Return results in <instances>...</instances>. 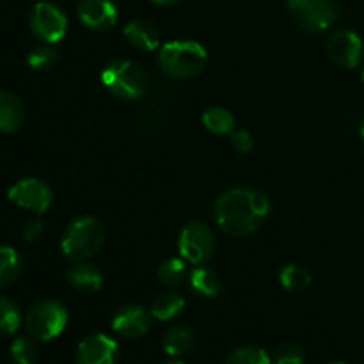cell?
I'll list each match as a JSON object with an SVG mask.
<instances>
[{"label": "cell", "instance_id": "cell-1", "mask_svg": "<svg viewBox=\"0 0 364 364\" xmlns=\"http://www.w3.org/2000/svg\"><path fill=\"white\" fill-rule=\"evenodd\" d=\"M215 220L228 237L242 238L256 233L270 215V201L251 187H235L217 198Z\"/></svg>", "mask_w": 364, "mask_h": 364}, {"label": "cell", "instance_id": "cell-2", "mask_svg": "<svg viewBox=\"0 0 364 364\" xmlns=\"http://www.w3.org/2000/svg\"><path fill=\"white\" fill-rule=\"evenodd\" d=\"M159 66L174 80H188L203 73L208 63L205 46L196 41H171L160 48Z\"/></svg>", "mask_w": 364, "mask_h": 364}, {"label": "cell", "instance_id": "cell-3", "mask_svg": "<svg viewBox=\"0 0 364 364\" xmlns=\"http://www.w3.org/2000/svg\"><path fill=\"white\" fill-rule=\"evenodd\" d=\"M103 242H105V228L102 220L92 215H82L64 230L60 238V251L71 262H85L102 249Z\"/></svg>", "mask_w": 364, "mask_h": 364}, {"label": "cell", "instance_id": "cell-4", "mask_svg": "<svg viewBox=\"0 0 364 364\" xmlns=\"http://www.w3.org/2000/svg\"><path fill=\"white\" fill-rule=\"evenodd\" d=\"M102 82L114 96L127 102L142 98L149 87V77L144 68L130 59H116L107 64Z\"/></svg>", "mask_w": 364, "mask_h": 364}, {"label": "cell", "instance_id": "cell-5", "mask_svg": "<svg viewBox=\"0 0 364 364\" xmlns=\"http://www.w3.org/2000/svg\"><path fill=\"white\" fill-rule=\"evenodd\" d=\"M68 323V309L55 299L34 302L25 315V329L38 341H52L63 334Z\"/></svg>", "mask_w": 364, "mask_h": 364}, {"label": "cell", "instance_id": "cell-6", "mask_svg": "<svg viewBox=\"0 0 364 364\" xmlns=\"http://www.w3.org/2000/svg\"><path fill=\"white\" fill-rule=\"evenodd\" d=\"M215 235L212 228L205 223H188L181 230L178 238V252L181 258L192 265H205L215 255Z\"/></svg>", "mask_w": 364, "mask_h": 364}, {"label": "cell", "instance_id": "cell-7", "mask_svg": "<svg viewBox=\"0 0 364 364\" xmlns=\"http://www.w3.org/2000/svg\"><path fill=\"white\" fill-rule=\"evenodd\" d=\"M294 20L304 31L320 34L338 20V7L333 0H288Z\"/></svg>", "mask_w": 364, "mask_h": 364}, {"label": "cell", "instance_id": "cell-8", "mask_svg": "<svg viewBox=\"0 0 364 364\" xmlns=\"http://www.w3.org/2000/svg\"><path fill=\"white\" fill-rule=\"evenodd\" d=\"M32 34L45 45H55L68 32V18L60 7L52 2H38L28 14Z\"/></svg>", "mask_w": 364, "mask_h": 364}, {"label": "cell", "instance_id": "cell-9", "mask_svg": "<svg viewBox=\"0 0 364 364\" xmlns=\"http://www.w3.org/2000/svg\"><path fill=\"white\" fill-rule=\"evenodd\" d=\"M7 198L18 208L43 215L53 203V188L39 178H23L7 191Z\"/></svg>", "mask_w": 364, "mask_h": 364}, {"label": "cell", "instance_id": "cell-10", "mask_svg": "<svg viewBox=\"0 0 364 364\" xmlns=\"http://www.w3.org/2000/svg\"><path fill=\"white\" fill-rule=\"evenodd\" d=\"M327 53L336 66L354 70L363 60L364 45L361 36L348 28H340L327 41Z\"/></svg>", "mask_w": 364, "mask_h": 364}, {"label": "cell", "instance_id": "cell-11", "mask_svg": "<svg viewBox=\"0 0 364 364\" xmlns=\"http://www.w3.org/2000/svg\"><path fill=\"white\" fill-rule=\"evenodd\" d=\"M151 311L141 304H124L114 313L112 329L117 336L124 340H137L142 338L151 327Z\"/></svg>", "mask_w": 364, "mask_h": 364}, {"label": "cell", "instance_id": "cell-12", "mask_svg": "<svg viewBox=\"0 0 364 364\" xmlns=\"http://www.w3.org/2000/svg\"><path fill=\"white\" fill-rule=\"evenodd\" d=\"M119 359V345L107 334H91L78 343L75 350L77 364H116Z\"/></svg>", "mask_w": 364, "mask_h": 364}, {"label": "cell", "instance_id": "cell-13", "mask_svg": "<svg viewBox=\"0 0 364 364\" xmlns=\"http://www.w3.org/2000/svg\"><path fill=\"white\" fill-rule=\"evenodd\" d=\"M77 14L84 27L98 32L112 28L119 18V11L112 0H80Z\"/></svg>", "mask_w": 364, "mask_h": 364}, {"label": "cell", "instance_id": "cell-14", "mask_svg": "<svg viewBox=\"0 0 364 364\" xmlns=\"http://www.w3.org/2000/svg\"><path fill=\"white\" fill-rule=\"evenodd\" d=\"M66 279L77 291L85 295L96 294L103 287V274L98 267L91 263L78 262L77 265L70 267L66 272Z\"/></svg>", "mask_w": 364, "mask_h": 364}, {"label": "cell", "instance_id": "cell-15", "mask_svg": "<svg viewBox=\"0 0 364 364\" xmlns=\"http://www.w3.org/2000/svg\"><path fill=\"white\" fill-rule=\"evenodd\" d=\"M124 38L135 50H141V52H153L160 45V34L156 27L149 20H142V18L132 20L124 27Z\"/></svg>", "mask_w": 364, "mask_h": 364}, {"label": "cell", "instance_id": "cell-16", "mask_svg": "<svg viewBox=\"0 0 364 364\" xmlns=\"http://www.w3.org/2000/svg\"><path fill=\"white\" fill-rule=\"evenodd\" d=\"M25 121L23 102L14 92L0 91V134H14Z\"/></svg>", "mask_w": 364, "mask_h": 364}, {"label": "cell", "instance_id": "cell-17", "mask_svg": "<svg viewBox=\"0 0 364 364\" xmlns=\"http://www.w3.org/2000/svg\"><path fill=\"white\" fill-rule=\"evenodd\" d=\"M196 336L188 327L173 326L166 331L162 338V348L171 358H181L194 348Z\"/></svg>", "mask_w": 364, "mask_h": 364}, {"label": "cell", "instance_id": "cell-18", "mask_svg": "<svg viewBox=\"0 0 364 364\" xmlns=\"http://www.w3.org/2000/svg\"><path fill=\"white\" fill-rule=\"evenodd\" d=\"M188 287L203 299H215L220 294V279L212 269L198 265L188 274Z\"/></svg>", "mask_w": 364, "mask_h": 364}, {"label": "cell", "instance_id": "cell-19", "mask_svg": "<svg viewBox=\"0 0 364 364\" xmlns=\"http://www.w3.org/2000/svg\"><path fill=\"white\" fill-rule=\"evenodd\" d=\"M23 272V259L20 252L7 245H0V290L11 287Z\"/></svg>", "mask_w": 364, "mask_h": 364}, {"label": "cell", "instance_id": "cell-20", "mask_svg": "<svg viewBox=\"0 0 364 364\" xmlns=\"http://www.w3.org/2000/svg\"><path fill=\"white\" fill-rule=\"evenodd\" d=\"M206 130L213 135H231L237 127L233 114L224 107H208L201 116Z\"/></svg>", "mask_w": 364, "mask_h": 364}, {"label": "cell", "instance_id": "cell-21", "mask_svg": "<svg viewBox=\"0 0 364 364\" xmlns=\"http://www.w3.org/2000/svg\"><path fill=\"white\" fill-rule=\"evenodd\" d=\"M185 308V299L176 291H164L153 301L151 315L153 318L160 322H169L174 320Z\"/></svg>", "mask_w": 364, "mask_h": 364}, {"label": "cell", "instance_id": "cell-22", "mask_svg": "<svg viewBox=\"0 0 364 364\" xmlns=\"http://www.w3.org/2000/svg\"><path fill=\"white\" fill-rule=\"evenodd\" d=\"M183 258H169L159 267L156 270V279L160 281V284L167 288L180 287L181 283L187 277V265H185Z\"/></svg>", "mask_w": 364, "mask_h": 364}, {"label": "cell", "instance_id": "cell-23", "mask_svg": "<svg viewBox=\"0 0 364 364\" xmlns=\"http://www.w3.org/2000/svg\"><path fill=\"white\" fill-rule=\"evenodd\" d=\"M21 326V311L14 301L0 297V338L13 336Z\"/></svg>", "mask_w": 364, "mask_h": 364}, {"label": "cell", "instance_id": "cell-24", "mask_svg": "<svg viewBox=\"0 0 364 364\" xmlns=\"http://www.w3.org/2000/svg\"><path fill=\"white\" fill-rule=\"evenodd\" d=\"M9 355L14 364H36L39 358L38 340L32 336H18L11 343Z\"/></svg>", "mask_w": 364, "mask_h": 364}, {"label": "cell", "instance_id": "cell-25", "mask_svg": "<svg viewBox=\"0 0 364 364\" xmlns=\"http://www.w3.org/2000/svg\"><path fill=\"white\" fill-rule=\"evenodd\" d=\"M313 276L299 265H287L279 272V283L288 291H304L311 284Z\"/></svg>", "mask_w": 364, "mask_h": 364}, {"label": "cell", "instance_id": "cell-26", "mask_svg": "<svg viewBox=\"0 0 364 364\" xmlns=\"http://www.w3.org/2000/svg\"><path fill=\"white\" fill-rule=\"evenodd\" d=\"M224 364H272V358L262 347L245 345V347L235 348Z\"/></svg>", "mask_w": 364, "mask_h": 364}, {"label": "cell", "instance_id": "cell-27", "mask_svg": "<svg viewBox=\"0 0 364 364\" xmlns=\"http://www.w3.org/2000/svg\"><path fill=\"white\" fill-rule=\"evenodd\" d=\"M59 53L52 45H43L32 50L27 57V64L34 71H48L55 66Z\"/></svg>", "mask_w": 364, "mask_h": 364}, {"label": "cell", "instance_id": "cell-28", "mask_svg": "<svg viewBox=\"0 0 364 364\" xmlns=\"http://www.w3.org/2000/svg\"><path fill=\"white\" fill-rule=\"evenodd\" d=\"M272 364H304V352L297 345H279L272 354Z\"/></svg>", "mask_w": 364, "mask_h": 364}, {"label": "cell", "instance_id": "cell-29", "mask_svg": "<svg viewBox=\"0 0 364 364\" xmlns=\"http://www.w3.org/2000/svg\"><path fill=\"white\" fill-rule=\"evenodd\" d=\"M43 233H45V226H43V223L38 217L25 220V224L21 226V238H23L25 242H28V244L38 242L39 238L43 237Z\"/></svg>", "mask_w": 364, "mask_h": 364}, {"label": "cell", "instance_id": "cell-30", "mask_svg": "<svg viewBox=\"0 0 364 364\" xmlns=\"http://www.w3.org/2000/svg\"><path fill=\"white\" fill-rule=\"evenodd\" d=\"M231 144H233L235 151L240 153V155H245V153H249L252 149L255 141H252V135L247 130H235L231 134Z\"/></svg>", "mask_w": 364, "mask_h": 364}, {"label": "cell", "instance_id": "cell-31", "mask_svg": "<svg viewBox=\"0 0 364 364\" xmlns=\"http://www.w3.org/2000/svg\"><path fill=\"white\" fill-rule=\"evenodd\" d=\"M153 4H156V6H164V7H167V6H174V4H178V2H181V0H151Z\"/></svg>", "mask_w": 364, "mask_h": 364}, {"label": "cell", "instance_id": "cell-32", "mask_svg": "<svg viewBox=\"0 0 364 364\" xmlns=\"http://www.w3.org/2000/svg\"><path fill=\"white\" fill-rule=\"evenodd\" d=\"M162 364H185L183 361H178V359H169V361L162 363Z\"/></svg>", "mask_w": 364, "mask_h": 364}, {"label": "cell", "instance_id": "cell-33", "mask_svg": "<svg viewBox=\"0 0 364 364\" xmlns=\"http://www.w3.org/2000/svg\"><path fill=\"white\" fill-rule=\"evenodd\" d=\"M361 142H363V148H364V119L361 123Z\"/></svg>", "mask_w": 364, "mask_h": 364}, {"label": "cell", "instance_id": "cell-34", "mask_svg": "<svg viewBox=\"0 0 364 364\" xmlns=\"http://www.w3.org/2000/svg\"><path fill=\"white\" fill-rule=\"evenodd\" d=\"M329 364H348V363H343V361H336V363H329Z\"/></svg>", "mask_w": 364, "mask_h": 364}, {"label": "cell", "instance_id": "cell-35", "mask_svg": "<svg viewBox=\"0 0 364 364\" xmlns=\"http://www.w3.org/2000/svg\"><path fill=\"white\" fill-rule=\"evenodd\" d=\"M361 78H363V82H364V68H363V71H361Z\"/></svg>", "mask_w": 364, "mask_h": 364}]
</instances>
